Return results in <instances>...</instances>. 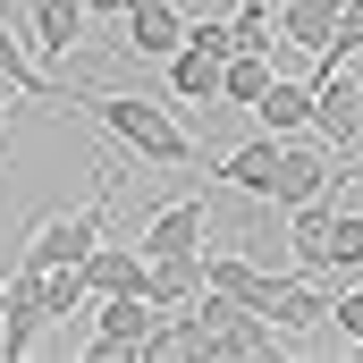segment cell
Here are the masks:
<instances>
[{
  "label": "cell",
  "instance_id": "6da1fadb",
  "mask_svg": "<svg viewBox=\"0 0 363 363\" xmlns=\"http://www.w3.org/2000/svg\"><path fill=\"white\" fill-rule=\"evenodd\" d=\"M68 110H93V118H101L135 161H152V169H186V161H194L186 127L161 101H144V93H85V85H68Z\"/></svg>",
  "mask_w": 363,
  "mask_h": 363
},
{
  "label": "cell",
  "instance_id": "7a4b0ae2",
  "mask_svg": "<svg viewBox=\"0 0 363 363\" xmlns=\"http://www.w3.org/2000/svg\"><path fill=\"white\" fill-rule=\"evenodd\" d=\"M152 321H161V304L144 296V287H110V296H93V363H135L144 355V338H152Z\"/></svg>",
  "mask_w": 363,
  "mask_h": 363
},
{
  "label": "cell",
  "instance_id": "3957f363",
  "mask_svg": "<svg viewBox=\"0 0 363 363\" xmlns=\"http://www.w3.org/2000/svg\"><path fill=\"white\" fill-rule=\"evenodd\" d=\"M203 313H211L220 363H262V355H279V321H271V313H254V304H237V296H220V287H203Z\"/></svg>",
  "mask_w": 363,
  "mask_h": 363
},
{
  "label": "cell",
  "instance_id": "277c9868",
  "mask_svg": "<svg viewBox=\"0 0 363 363\" xmlns=\"http://www.w3.org/2000/svg\"><path fill=\"white\" fill-rule=\"evenodd\" d=\"M43 321H51V304H43V271L34 262H17V271L0 279V355H34L43 347Z\"/></svg>",
  "mask_w": 363,
  "mask_h": 363
},
{
  "label": "cell",
  "instance_id": "5b68a950",
  "mask_svg": "<svg viewBox=\"0 0 363 363\" xmlns=\"http://www.w3.org/2000/svg\"><path fill=\"white\" fill-rule=\"evenodd\" d=\"M93 245H101V194H93V203H77V211H51V220L26 237V254H17V262L60 271V262H85Z\"/></svg>",
  "mask_w": 363,
  "mask_h": 363
},
{
  "label": "cell",
  "instance_id": "8992f818",
  "mask_svg": "<svg viewBox=\"0 0 363 363\" xmlns=\"http://www.w3.org/2000/svg\"><path fill=\"white\" fill-rule=\"evenodd\" d=\"M203 237H211V203L203 194H178V203H161L152 220H144V262H161V254H203Z\"/></svg>",
  "mask_w": 363,
  "mask_h": 363
},
{
  "label": "cell",
  "instance_id": "52a82bcc",
  "mask_svg": "<svg viewBox=\"0 0 363 363\" xmlns=\"http://www.w3.org/2000/svg\"><path fill=\"white\" fill-rule=\"evenodd\" d=\"M321 194H338V186H330V152H321V144H279L271 203H279V211H296V203H321Z\"/></svg>",
  "mask_w": 363,
  "mask_h": 363
},
{
  "label": "cell",
  "instance_id": "ba28073f",
  "mask_svg": "<svg viewBox=\"0 0 363 363\" xmlns=\"http://www.w3.org/2000/svg\"><path fill=\"white\" fill-rule=\"evenodd\" d=\"M178 43H186V9H178V0H135V9H127V43H118V51L169 60Z\"/></svg>",
  "mask_w": 363,
  "mask_h": 363
},
{
  "label": "cell",
  "instance_id": "9c48e42d",
  "mask_svg": "<svg viewBox=\"0 0 363 363\" xmlns=\"http://www.w3.org/2000/svg\"><path fill=\"white\" fill-rule=\"evenodd\" d=\"M271 321H279V338L330 330V279H304V271H287V279H279V296H271Z\"/></svg>",
  "mask_w": 363,
  "mask_h": 363
},
{
  "label": "cell",
  "instance_id": "30bf717a",
  "mask_svg": "<svg viewBox=\"0 0 363 363\" xmlns=\"http://www.w3.org/2000/svg\"><path fill=\"white\" fill-rule=\"evenodd\" d=\"M203 271H211V287H220V296H237V304H254V313H271L279 279H287V271H262V262H245V254H203Z\"/></svg>",
  "mask_w": 363,
  "mask_h": 363
},
{
  "label": "cell",
  "instance_id": "8fae6325",
  "mask_svg": "<svg viewBox=\"0 0 363 363\" xmlns=\"http://www.w3.org/2000/svg\"><path fill=\"white\" fill-rule=\"evenodd\" d=\"M26 17H34V51H51V60H68L93 26L85 0H26Z\"/></svg>",
  "mask_w": 363,
  "mask_h": 363
},
{
  "label": "cell",
  "instance_id": "7c38bea8",
  "mask_svg": "<svg viewBox=\"0 0 363 363\" xmlns=\"http://www.w3.org/2000/svg\"><path fill=\"white\" fill-rule=\"evenodd\" d=\"M338 9H347V0H279V43L330 51V43H338Z\"/></svg>",
  "mask_w": 363,
  "mask_h": 363
},
{
  "label": "cell",
  "instance_id": "4fadbf2b",
  "mask_svg": "<svg viewBox=\"0 0 363 363\" xmlns=\"http://www.w3.org/2000/svg\"><path fill=\"white\" fill-rule=\"evenodd\" d=\"M211 287V271H203V254H161L152 271H144V296L161 304V313H178V304H194Z\"/></svg>",
  "mask_w": 363,
  "mask_h": 363
},
{
  "label": "cell",
  "instance_id": "5bb4252c",
  "mask_svg": "<svg viewBox=\"0 0 363 363\" xmlns=\"http://www.w3.org/2000/svg\"><path fill=\"white\" fill-rule=\"evenodd\" d=\"M279 144H287V135H271V127H262L254 144L220 152V178L237 186V194H271V178H279Z\"/></svg>",
  "mask_w": 363,
  "mask_h": 363
},
{
  "label": "cell",
  "instance_id": "9a60e30c",
  "mask_svg": "<svg viewBox=\"0 0 363 363\" xmlns=\"http://www.w3.org/2000/svg\"><path fill=\"white\" fill-rule=\"evenodd\" d=\"M220 77H228L220 51H203V43H178L169 51V93L178 101H220Z\"/></svg>",
  "mask_w": 363,
  "mask_h": 363
},
{
  "label": "cell",
  "instance_id": "2e32d148",
  "mask_svg": "<svg viewBox=\"0 0 363 363\" xmlns=\"http://www.w3.org/2000/svg\"><path fill=\"white\" fill-rule=\"evenodd\" d=\"M254 118H262L271 135H304V127H313V85H296V77H271V93L254 101Z\"/></svg>",
  "mask_w": 363,
  "mask_h": 363
},
{
  "label": "cell",
  "instance_id": "e0dca14e",
  "mask_svg": "<svg viewBox=\"0 0 363 363\" xmlns=\"http://www.w3.org/2000/svg\"><path fill=\"white\" fill-rule=\"evenodd\" d=\"M0 77H9L17 93H43V101H68V85H51V77L34 68V51L17 43V26H9V9H0Z\"/></svg>",
  "mask_w": 363,
  "mask_h": 363
},
{
  "label": "cell",
  "instance_id": "ac0fdd59",
  "mask_svg": "<svg viewBox=\"0 0 363 363\" xmlns=\"http://www.w3.org/2000/svg\"><path fill=\"white\" fill-rule=\"evenodd\" d=\"M144 245H93L85 254V279H93V296H110V287H144Z\"/></svg>",
  "mask_w": 363,
  "mask_h": 363
},
{
  "label": "cell",
  "instance_id": "d6986e66",
  "mask_svg": "<svg viewBox=\"0 0 363 363\" xmlns=\"http://www.w3.org/2000/svg\"><path fill=\"white\" fill-rule=\"evenodd\" d=\"M271 51H237V60H228V77H220V101H228V110H254V101H262V93H271Z\"/></svg>",
  "mask_w": 363,
  "mask_h": 363
},
{
  "label": "cell",
  "instance_id": "ffe728a7",
  "mask_svg": "<svg viewBox=\"0 0 363 363\" xmlns=\"http://www.w3.org/2000/svg\"><path fill=\"white\" fill-rule=\"evenodd\" d=\"M43 304H51V321L85 313V304H93V279H85V262H60V271H43Z\"/></svg>",
  "mask_w": 363,
  "mask_h": 363
},
{
  "label": "cell",
  "instance_id": "44dd1931",
  "mask_svg": "<svg viewBox=\"0 0 363 363\" xmlns=\"http://www.w3.org/2000/svg\"><path fill=\"white\" fill-rule=\"evenodd\" d=\"M228 34H237V51H279V17H271V0H237Z\"/></svg>",
  "mask_w": 363,
  "mask_h": 363
},
{
  "label": "cell",
  "instance_id": "7402d4cb",
  "mask_svg": "<svg viewBox=\"0 0 363 363\" xmlns=\"http://www.w3.org/2000/svg\"><path fill=\"white\" fill-rule=\"evenodd\" d=\"M330 330L363 347V287H330Z\"/></svg>",
  "mask_w": 363,
  "mask_h": 363
},
{
  "label": "cell",
  "instance_id": "603a6c76",
  "mask_svg": "<svg viewBox=\"0 0 363 363\" xmlns=\"http://www.w3.org/2000/svg\"><path fill=\"white\" fill-rule=\"evenodd\" d=\"M93 17H127V9H135V0H85Z\"/></svg>",
  "mask_w": 363,
  "mask_h": 363
},
{
  "label": "cell",
  "instance_id": "cb8c5ba5",
  "mask_svg": "<svg viewBox=\"0 0 363 363\" xmlns=\"http://www.w3.org/2000/svg\"><path fill=\"white\" fill-rule=\"evenodd\" d=\"M9 101H17V85H9V77H0V118H9Z\"/></svg>",
  "mask_w": 363,
  "mask_h": 363
}]
</instances>
